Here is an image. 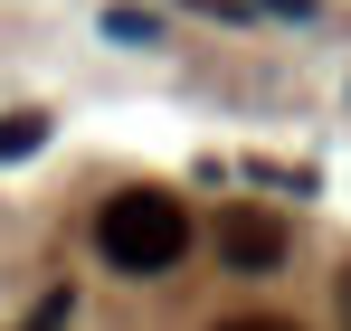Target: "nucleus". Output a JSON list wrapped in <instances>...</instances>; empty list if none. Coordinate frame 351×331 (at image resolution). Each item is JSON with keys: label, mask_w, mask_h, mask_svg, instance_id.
Segmentation results:
<instances>
[{"label": "nucleus", "mask_w": 351, "mask_h": 331, "mask_svg": "<svg viewBox=\"0 0 351 331\" xmlns=\"http://www.w3.org/2000/svg\"><path fill=\"white\" fill-rule=\"evenodd\" d=\"M95 246H105V265H123V275H162V265L190 256V209H180L171 189H114L95 209Z\"/></svg>", "instance_id": "nucleus-1"}, {"label": "nucleus", "mask_w": 351, "mask_h": 331, "mask_svg": "<svg viewBox=\"0 0 351 331\" xmlns=\"http://www.w3.org/2000/svg\"><path fill=\"white\" fill-rule=\"evenodd\" d=\"M219 256H228L237 275L285 265V218H266V209H219Z\"/></svg>", "instance_id": "nucleus-2"}, {"label": "nucleus", "mask_w": 351, "mask_h": 331, "mask_svg": "<svg viewBox=\"0 0 351 331\" xmlns=\"http://www.w3.org/2000/svg\"><path fill=\"white\" fill-rule=\"evenodd\" d=\"M38 142H48V114H38V105H19V114H0V161H29V152H38Z\"/></svg>", "instance_id": "nucleus-3"}, {"label": "nucleus", "mask_w": 351, "mask_h": 331, "mask_svg": "<svg viewBox=\"0 0 351 331\" xmlns=\"http://www.w3.org/2000/svg\"><path fill=\"white\" fill-rule=\"evenodd\" d=\"M219 331H294V322H276V313H247V322H219Z\"/></svg>", "instance_id": "nucleus-4"}, {"label": "nucleus", "mask_w": 351, "mask_h": 331, "mask_svg": "<svg viewBox=\"0 0 351 331\" xmlns=\"http://www.w3.org/2000/svg\"><path fill=\"white\" fill-rule=\"evenodd\" d=\"M342 313H351V275H342Z\"/></svg>", "instance_id": "nucleus-5"}, {"label": "nucleus", "mask_w": 351, "mask_h": 331, "mask_svg": "<svg viewBox=\"0 0 351 331\" xmlns=\"http://www.w3.org/2000/svg\"><path fill=\"white\" fill-rule=\"evenodd\" d=\"M29 331H58V322H29Z\"/></svg>", "instance_id": "nucleus-6"}]
</instances>
